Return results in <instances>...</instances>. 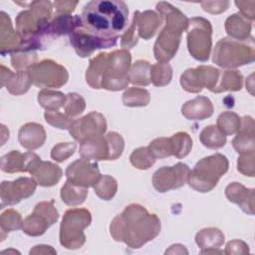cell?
Instances as JSON below:
<instances>
[{
  "label": "cell",
  "mask_w": 255,
  "mask_h": 255,
  "mask_svg": "<svg viewBox=\"0 0 255 255\" xmlns=\"http://www.w3.org/2000/svg\"><path fill=\"white\" fill-rule=\"evenodd\" d=\"M161 224L156 214L149 213L140 204H129L111 222L110 233L119 242L131 249H138L154 239Z\"/></svg>",
  "instance_id": "obj_1"
},
{
  "label": "cell",
  "mask_w": 255,
  "mask_h": 255,
  "mask_svg": "<svg viewBox=\"0 0 255 255\" xmlns=\"http://www.w3.org/2000/svg\"><path fill=\"white\" fill-rule=\"evenodd\" d=\"M84 29L103 39H118L125 32L128 21V9L124 1L93 0L81 14Z\"/></svg>",
  "instance_id": "obj_2"
},
{
  "label": "cell",
  "mask_w": 255,
  "mask_h": 255,
  "mask_svg": "<svg viewBox=\"0 0 255 255\" xmlns=\"http://www.w3.org/2000/svg\"><path fill=\"white\" fill-rule=\"evenodd\" d=\"M130 64L131 55L128 50L120 49L111 53H100L90 60L86 71V82L97 90H124L129 83Z\"/></svg>",
  "instance_id": "obj_3"
},
{
  "label": "cell",
  "mask_w": 255,
  "mask_h": 255,
  "mask_svg": "<svg viewBox=\"0 0 255 255\" xmlns=\"http://www.w3.org/2000/svg\"><path fill=\"white\" fill-rule=\"evenodd\" d=\"M156 10L165 21V25L154 43L153 54L158 63H168L178 50L181 34L187 28L188 19L167 2L157 3Z\"/></svg>",
  "instance_id": "obj_4"
},
{
  "label": "cell",
  "mask_w": 255,
  "mask_h": 255,
  "mask_svg": "<svg viewBox=\"0 0 255 255\" xmlns=\"http://www.w3.org/2000/svg\"><path fill=\"white\" fill-rule=\"evenodd\" d=\"M255 60V45L253 37L247 40H236L230 37L217 42L212 54V62L225 69H234L248 65Z\"/></svg>",
  "instance_id": "obj_5"
},
{
  "label": "cell",
  "mask_w": 255,
  "mask_h": 255,
  "mask_svg": "<svg viewBox=\"0 0 255 255\" xmlns=\"http://www.w3.org/2000/svg\"><path fill=\"white\" fill-rule=\"evenodd\" d=\"M229 167L228 159L221 153H215L200 159L189 171L187 183L198 192L212 190Z\"/></svg>",
  "instance_id": "obj_6"
},
{
  "label": "cell",
  "mask_w": 255,
  "mask_h": 255,
  "mask_svg": "<svg viewBox=\"0 0 255 255\" xmlns=\"http://www.w3.org/2000/svg\"><path fill=\"white\" fill-rule=\"evenodd\" d=\"M92 215L86 208H72L65 212L60 225V243L67 249H79L86 242L84 230L91 224Z\"/></svg>",
  "instance_id": "obj_7"
},
{
  "label": "cell",
  "mask_w": 255,
  "mask_h": 255,
  "mask_svg": "<svg viewBox=\"0 0 255 255\" xmlns=\"http://www.w3.org/2000/svg\"><path fill=\"white\" fill-rule=\"evenodd\" d=\"M212 26L202 17L188 19L186 28L187 49L189 54L197 61L205 62L209 59L212 48Z\"/></svg>",
  "instance_id": "obj_8"
},
{
  "label": "cell",
  "mask_w": 255,
  "mask_h": 255,
  "mask_svg": "<svg viewBox=\"0 0 255 255\" xmlns=\"http://www.w3.org/2000/svg\"><path fill=\"white\" fill-rule=\"evenodd\" d=\"M27 72L32 79V83L42 89L61 88L69 80L67 69L50 59L35 63Z\"/></svg>",
  "instance_id": "obj_9"
},
{
  "label": "cell",
  "mask_w": 255,
  "mask_h": 255,
  "mask_svg": "<svg viewBox=\"0 0 255 255\" xmlns=\"http://www.w3.org/2000/svg\"><path fill=\"white\" fill-rule=\"evenodd\" d=\"M54 199L39 202L33 212L23 220L22 230L29 236H41L57 222L59 212L54 205Z\"/></svg>",
  "instance_id": "obj_10"
},
{
  "label": "cell",
  "mask_w": 255,
  "mask_h": 255,
  "mask_svg": "<svg viewBox=\"0 0 255 255\" xmlns=\"http://www.w3.org/2000/svg\"><path fill=\"white\" fill-rule=\"evenodd\" d=\"M220 71L212 66H198L193 69H187L180 76V85L186 92L199 93L203 88L210 92L216 86Z\"/></svg>",
  "instance_id": "obj_11"
},
{
  "label": "cell",
  "mask_w": 255,
  "mask_h": 255,
  "mask_svg": "<svg viewBox=\"0 0 255 255\" xmlns=\"http://www.w3.org/2000/svg\"><path fill=\"white\" fill-rule=\"evenodd\" d=\"M189 167L183 162L158 168L152 176V185L158 192L177 189L187 182Z\"/></svg>",
  "instance_id": "obj_12"
},
{
  "label": "cell",
  "mask_w": 255,
  "mask_h": 255,
  "mask_svg": "<svg viewBox=\"0 0 255 255\" xmlns=\"http://www.w3.org/2000/svg\"><path fill=\"white\" fill-rule=\"evenodd\" d=\"M107 130V121L99 112H91L83 118L74 120L69 131L71 136L82 142L86 139L104 135Z\"/></svg>",
  "instance_id": "obj_13"
},
{
  "label": "cell",
  "mask_w": 255,
  "mask_h": 255,
  "mask_svg": "<svg viewBox=\"0 0 255 255\" xmlns=\"http://www.w3.org/2000/svg\"><path fill=\"white\" fill-rule=\"evenodd\" d=\"M117 42L118 39H103L97 37L84 29L83 26L75 29L70 34V43L78 56L82 58L91 56L96 50L114 47Z\"/></svg>",
  "instance_id": "obj_14"
},
{
  "label": "cell",
  "mask_w": 255,
  "mask_h": 255,
  "mask_svg": "<svg viewBox=\"0 0 255 255\" xmlns=\"http://www.w3.org/2000/svg\"><path fill=\"white\" fill-rule=\"evenodd\" d=\"M37 182L31 177H19L13 181H2L0 185V208L15 205L34 194Z\"/></svg>",
  "instance_id": "obj_15"
},
{
  "label": "cell",
  "mask_w": 255,
  "mask_h": 255,
  "mask_svg": "<svg viewBox=\"0 0 255 255\" xmlns=\"http://www.w3.org/2000/svg\"><path fill=\"white\" fill-rule=\"evenodd\" d=\"M101 175L97 161L86 158L75 160L66 169L67 180L87 188L94 187Z\"/></svg>",
  "instance_id": "obj_16"
},
{
  "label": "cell",
  "mask_w": 255,
  "mask_h": 255,
  "mask_svg": "<svg viewBox=\"0 0 255 255\" xmlns=\"http://www.w3.org/2000/svg\"><path fill=\"white\" fill-rule=\"evenodd\" d=\"M0 50L1 54L29 51L26 39L12 27L11 19L5 12L0 13Z\"/></svg>",
  "instance_id": "obj_17"
},
{
  "label": "cell",
  "mask_w": 255,
  "mask_h": 255,
  "mask_svg": "<svg viewBox=\"0 0 255 255\" xmlns=\"http://www.w3.org/2000/svg\"><path fill=\"white\" fill-rule=\"evenodd\" d=\"M41 158L32 151L25 153L19 150H11L1 157V169L7 173L30 172L34 164Z\"/></svg>",
  "instance_id": "obj_18"
},
{
  "label": "cell",
  "mask_w": 255,
  "mask_h": 255,
  "mask_svg": "<svg viewBox=\"0 0 255 255\" xmlns=\"http://www.w3.org/2000/svg\"><path fill=\"white\" fill-rule=\"evenodd\" d=\"M1 87H6L7 91L14 96H21L28 92L32 83V79L27 71H17L13 73L11 70L1 65Z\"/></svg>",
  "instance_id": "obj_19"
},
{
  "label": "cell",
  "mask_w": 255,
  "mask_h": 255,
  "mask_svg": "<svg viewBox=\"0 0 255 255\" xmlns=\"http://www.w3.org/2000/svg\"><path fill=\"white\" fill-rule=\"evenodd\" d=\"M255 124L250 116L241 118V124L237 135L232 139V145L240 153H250L255 151Z\"/></svg>",
  "instance_id": "obj_20"
},
{
  "label": "cell",
  "mask_w": 255,
  "mask_h": 255,
  "mask_svg": "<svg viewBox=\"0 0 255 255\" xmlns=\"http://www.w3.org/2000/svg\"><path fill=\"white\" fill-rule=\"evenodd\" d=\"M29 173L37 184L44 187L56 185L63 175V171L59 165L51 161H43L42 159L34 164Z\"/></svg>",
  "instance_id": "obj_21"
},
{
  "label": "cell",
  "mask_w": 255,
  "mask_h": 255,
  "mask_svg": "<svg viewBox=\"0 0 255 255\" xmlns=\"http://www.w3.org/2000/svg\"><path fill=\"white\" fill-rule=\"evenodd\" d=\"M79 153L89 160H110V144L106 135L92 137L80 142Z\"/></svg>",
  "instance_id": "obj_22"
},
{
  "label": "cell",
  "mask_w": 255,
  "mask_h": 255,
  "mask_svg": "<svg viewBox=\"0 0 255 255\" xmlns=\"http://www.w3.org/2000/svg\"><path fill=\"white\" fill-rule=\"evenodd\" d=\"M225 196L230 202L239 205L245 213L254 214L255 196L253 188H247L239 182H232L226 186Z\"/></svg>",
  "instance_id": "obj_23"
},
{
  "label": "cell",
  "mask_w": 255,
  "mask_h": 255,
  "mask_svg": "<svg viewBox=\"0 0 255 255\" xmlns=\"http://www.w3.org/2000/svg\"><path fill=\"white\" fill-rule=\"evenodd\" d=\"M47 134L44 127L37 123H27L23 125L18 131V140L22 147L28 150H34L41 147Z\"/></svg>",
  "instance_id": "obj_24"
},
{
  "label": "cell",
  "mask_w": 255,
  "mask_h": 255,
  "mask_svg": "<svg viewBox=\"0 0 255 255\" xmlns=\"http://www.w3.org/2000/svg\"><path fill=\"white\" fill-rule=\"evenodd\" d=\"M214 109L211 101L207 97L197 96L187 101L181 107V114L190 121H203L213 115Z\"/></svg>",
  "instance_id": "obj_25"
},
{
  "label": "cell",
  "mask_w": 255,
  "mask_h": 255,
  "mask_svg": "<svg viewBox=\"0 0 255 255\" xmlns=\"http://www.w3.org/2000/svg\"><path fill=\"white\" fill-rule=\"evenodd\" d=\"M133 14L136 19L138 36L143 40L152 38L163 24V18L152 10H146L143 12L135 11Z\"/></svg>",
  "instance_id": "obj_26"
},
{
  "label": "cell",
  "mask_w": 255,
  "mask_h": 255,
  "mask_svg": "<svg viewBox=\"0 0 255 255\" xmlns=\"http://www.w3.org/2000/svg\"><path fill=\"white\" fill-rule=\"evenodd\" d=\"M83 26L81 16L71 14H58L49 24V36L58 37L71 34L75 29Z\"/></svg>",
  "instance_id": "obj_27"
},
{
  "label": "cell",
  "mask_w": 255,
  "mask_h": 255,
  "mask_svg": "<svg viewBox=\"0 0 255 255\" xmlns=\"http://www.w3.org/2000/svg\"><path fill=\"white\" fill-rule=\"evenodd\" d=\"M252 21L240 13L229 16L225 21V31L230 38L236 40H247L250 37Z\"/></svg>",
  "instance_id": "obj_28"
},
{
  "label": "cell",
  "mask_w": 255,
  "mask_h": 255,
  "mask_svg": "<svg viewBox=\"0 0 255 255\" xmlns=\"http://www.w3.org/2000/svg\"><path fill=\"white\" fill-rule=\"evenodd\" d=\"M243 86V76L237 70H226L220 71L219 79L211 91L212 93H222L226 91L236 92L240 91Z\"/></svg>",
  "instance_id": "obj_29"
},
{
  "label": "cell",
  "mask_w": 255,
  "mask_h": 255,
  "mask_svg": "<svg viewBox=\"0 0 255 255\" xmlns=\"http://www.w3.org/2000/svg\"><path fill=\"white\" fill-rule=\"evenodd\" d=\"M225 236L223 232L215 227L204 228L195 235V242L201 250L220 248L223 245Z\"/></svg>",
  "instance_id": "obj_30"
},
{
  "label": "cell",
  "mask_w": 255,
  "mask_h": 255,
  "mask_svg": "<svg viewBox=\"0 0 255 255\" xmlns=\"http://www.w3.org/2000/svg\"><path fill=\"white\" fill-rule=\"evenodd\" d=\"M88 196V188L75 184L69 180L61 188V198L64 203L70 206L82 204Z\"/></svg>",
  "instance_id": "obj_31"
},
{
  "label": "cell",
  "mask_w": 255,
  "mask_h": 255,
  "mask_svg": "<svg viewBox=\"0 0 255 255\" xmlns=\"http://www.w3.org/2000/svg\"><path fill=\"white\" fill-rule=\"evenodd\" d=\"M150 64L144 60H138L130 66L128 72L129 83L136 86H148L150 82Z\"/></svg>",
  "instance_id": "obj_32"
},
{
  "label": "cell",
  "mask_w": 255,
  "mask_h": 255,
  "mask_svg": "<svg viewBox=\"0 0 255 255\" xmlns=\"http://www.w3.org/2000/svg\"><path fill=\"white\" fill-rule=\"evenodd\" d=\"M199 139L205 147L210 149H218L226 143V135H224L218 128L213 125L207 126L201 130Z\"/></svg>",
  "instance_id": "obj_33"
},
{
  "label": "cell",
  "mask_w": 255,
  "mask_h": 255,
  "mask_svg": "<svg viewBox=\"0 0 255 255\" xmlns=\"http://www.w3.org/2000/svg\"><path fill=\"white\" fill-rule=\"evenodd\" d=\"M66 95L59 91L43 89L38 93V102L46 111H56L64 107Z\"/></svg>",
  "instance_id": "obj_34"
},
{
  "label": "cell",
  "mask_w": 255,
  "mask_h": 255,
  "mask_svg": "<svg viewBox=\"0 0 255 255\" xmlns=\"http://www.w3.org/2000/svg\"><path fill=\"white\" fill-rule=\"evenodd\" d=\"M171 154L177 158L185 157L192 148V139L187 132L179 131L169 137Z\"/></svg>",
  "instance_id": "obj_35"
},
{
  "label": "cell",
  "mask_w": 255,
  "mask_h": 255,
  "mask_svg": "<svg viewBox=\"0 0 255 255\" xmlns=\"http://www.w3.org/2000/svg\"><path fill=\"white\" fill-rule=\"evenodd\" d=\"M122 100L126 107H145L149 104L150 95L145 89L131 87L125 91Z\"/></svg>",
  "instance_id": "obj_36"
},
{
  "label": "cell",
  "mask_w": 255,
  "mask_h": 255,
  "mask_svg": "<svg viewBox=\"0 0 255 255\" xmlns=\"http://www.w3.org/2000/svg\"><path fill=\"white\" fill-rule=\"evenodd\" d=\"M241 118L233 112H223L217 118L216 127L224 135L236 133L240 128Z\"/></svg>",
  "instance_id": "obj_37"
},
{
  "label": "cell",
  "mask_w": 255,
  "mask_h": 255,
  "mask_svg": "<svg viewBox=\"0 0 255 255\" xmlns=\"http://www.w3.org/2000/svg\"><path fill=\"white\" fill-rule=\"evenodd\" d=\"M95 193L103 200H111L118 191L117 180L108 174L101 175L100 179L94 186Z\"/></svg>",
  "instance_id": "obj_38"
},
{
  "label": "cell",
  "mask_w": 255,
  "mask_h": 255,
  "mask_svg": "<svg viewBox=\"0 0 255 255\" xmlns=\"http://www.w3.org/2000/svg\"><path fill=\"white\" fill-rule=\"evenodd\" d=\"M172 79V69L168 63H156L150 66V82L155 87H164Z\"/></svg>",
  "instance_id": "obj_39"
},
{
  "label": "cell",
  "mask_w": 255,
  "mask_h": 255,
  "mask_svg": "<svg viewBox=\"0 0 255 255\" xmlns=\"http://www.w3.org/2000/svg\"><path fill=\"white\" fill-rule=\"evenodd\" d=\"M23 226V219L21 214L13 209L9 208L2 212L0 216V227L2 234L21 229Z\"/></svg>",
  "instance_id": "obj_40"
},
{
  "label": "cell",
  "mask_w": 255,
  "mask_h": 255,
  "mask_svg": "<svg viewBox=\"0 0 255 255\" xmlns=\"http://www.w3.org/2000/svg\"><path fill=\"white\" fill-rule=\"evenodd\" d=\"M155 159L156 158L151 154L149 149L144 146L134 149L129 156L130 163L138 169H148L153 165Z\"/></svg>",
  "instance_id": "obj_41"
},
{
  "label": "cell",
  "mask_w": 255,
  "mask_h": 255,
  "mask_svg": "<svg viewBox=\"0 0 255 255\" xmlns=\"http://www.w3.org/2000/svg\"><path fill=\"white\" fill-rule=\"evenodd\" d=\"M37 63V54L34 51H18L11 54V64L17 71H28Z\"/></svg>",
  "instance_id": "obj_42"
},
{
  "label": "cell",
  "mask_w": 255,
  "mask_h": 255,
  "mask_svg": "<svg viewBox=\"0 0 255 255\" xmlns=\"http://www.w3.org/2000/svg\"><path fill=\"white\" fill-rule=\"evenodd\" d=\"M64 111L71 118L80 116L86 109V102L84 98L77 93H69L66 95L64 104Z\"/></svg>",
  "instance_id": "obj_43"
},
{
  "label": "cell",
  "mask_w": 255,
  "mask_h": 255,
  "mask_svg": "<svg viewBox=\"0 0 255 255\" xmlns=\"http://www.w3.org/2000/svg\"><path fill=\"white\" fill-rule=\"evenodd\" d=\"M44 117L49 125L60 129H69L74 122L73 118L69 117L67 114L59 112V110L46 111Z\"/></svg>",
  "instance_id": "obj_44"
},
{
  "label": "cell",
  "mask_w": 255,
  "mask_h": 255,
  "mask_svg": "<svg viewBox=\"0 0 255 255\" xmlns=\"http://www.w3.org/2000/svg\"><path fill=\"white\" fill-rule=\"evenodd\" d=\"M147 148L155 158H164L172 155L169 137L154 138L150 141Z\"/></svg>",
  "instance_id": "obj_45"
},
{
  "label": "cell",
  "mask_w": 255,
  "mask_h": 255,
  "mask_svg": "<svg viewBox=\"0 0 255 255\" xmlns=\"http://www.w3.org/2000/svg\"><path fill=\"white\" fill-rule=\"evenodd\" d=\"M77 148L75 142H60L56 144L51 150V157L57 162H63L74 154Z\"/></svg>",
  "instance_id": "obj_46"
},
{
  "label": "cell",
  "mask_w": 255,
  "mask_h": 255,
  "mask_svg": "<svg viewBox=\"0 0 255 255\" xmlns=\"http://www.w3.org/2000/svg\"><path fill=\"white\" fill-rule=\"evenodd\" d=\"M106 137L110 144V160H115L122 155L125 147V140L123 136L116 131L108 132Z\"/></svg>",
  "instance_id": "obj_47"
},
{
  "label": "cell",
  "mask_w": 255,
  "mask_h": 255,
  "mask_svg": "<svg viewBox=\"0 0 255 255\" xmlns=\"http://www.w3.org/2000/svg\"><path fill=\"white\" fill-rule=\"evenodd\" d=\"M138 33H137V27H136V19L133 14L132 20L130 23V26L125 31V33L122 36L121 39V46L123 49L128 50L135 46L138 41Z\"/></svg>",
  "instance_id": "obj_48"
},
{
  "label": "cell",
  "mask_w": 255,
  "mask_h": 255,
  "mask_svg": "<svg viewBox=\"0 0 255 255\" xmlns=\"http://www.w3.org/2000/svg\"><path fill=\"white\" fill-rule=\"evenodd\" d=\"M237 169L246 176L253 177L255 175V153H243L238 157Z\"/></svg>",
  "instance_id": "obj_49"
},
{
  "label": "cell",
  "mask_w": 255,
  "mask_h": 255,
  "mask_svg": "<svg viewBox=\"0 0 255 255\" xmlns=\"http://www.w3.org/2000/svg\"><path fill=\"white\" fill-rule=\"evenodd\" d=\"M225 254L228 255H244V254H248L249 253V246L247 245V243H245L242 240H231L229 242H227L226 246H225V250L224 252Z\"/></svg>",
  "instance_id": "obj_50"
},
{
  "label": "cell",
  "mask_w": 255,
  "mask_h": 255,
  "mask_svg": "<svg viewBox=\"0 0 255 255\" xmlns=\"http://www.w3.org/2000/svg\"><path fill=\"white\" fill-rule=\"evenodd\" d=\"M203 10L210 14H220L226 11L230 5L229 1H205L200 3Z\"/></svg>",
  "instance_id": "obj_51"
},
{
  "label": "cell",
  "mask_w": 255,
  "mask_h": 255,
  "mask_svg": "<svg viewBox=\"0 0 255 255\" xmlns=\"http://www.w3.org/2000/svg\"><path fill=\"white\" fill-rule=\"evenodd\" d=\"M235 5L240 10V14H242L244 17L251 21L254 19L255 1H235Z\"/></svg>",
  "instance_id": "obj_52"
},
{
  "label": "cell",
  "mask_w": 255,
  "mask_h": 255,
  "mask_svg": "<svg viewBox=\"0 0 255 255\" xmlns=\"http://www.w3.org/2000/svg\"><path fill=\"white\" fill-rule=\"evenodd\" d=\"M78 5V1H55L53 2V6L55 7L58 14H71L76 6Z\"/></svg>",
  "instance_id": "obj_53"
},
{
  "label": "cell",
  "mask_w": 255,
  "mask_h": 255,
  "mask_svg": "<svg viewBox=\"0 0 255 255\" xmlns=\"http://www.w3.org/2000/svg\"><path fill=\"white\" fill-rule=\"evenodd\" d=\"M29 253L31 255L32 254H56L57 251L52 246L41 244V245L35 246L33 249L30 250Z\"/></svg>",
  "instance_id": "obj_54"
},
{
  "label": "cell",
  "mask_w": 255,
  "mask_h": 255,
  "mask_svg": "<svg viewBox=\"0 0 255 255\" xmlns=\"http://www.w3.org/2000/svg\"><path fill=\"white\" fill-rule=\"evenodd\" d=\"M165 254H188V251L186 250L185 246L181 244H174V245H171L165 251Z\"/></svg>",
  "instance_id": "obj_55"
},
{
  "label": "cell",
  "mask_w": 255,
  "mask_h": 255,
  "mask_svg": "<svg viewBox=\"0 0 255 255\" xmlns=\"http://www.w3.org/2000/svg\"><path fill=\"white\" fill-rule=\"evenodd\" d=\"M223 253L222 250H220L219 248H212V249H205V250H201L200 254H221Z\"/></svg>",
  "instance_id": "obj_56"
},
{
  "label": "cell",
  "mask_w": 255,
  "mask_h": 255,
  "mask_svg": "<svg viewBox=\"0 0 255 255\" xmlns=\"http://www.w3.org/2000/svg\"><path fill=\"white\" fill-rule=\"evenodd\" d=\"M253 76H254V75L251 74V75L249 76L248 80L246 81V89L249 90V92H250L251 95H253V91H252V89H253Z\"/></svg>",
  "instance_id": "obj_57"
},
{
  "label": "cell",
  "mask_w": 255,
  "mask_h": 255,
  "mask_svg": "<svg viewBox=\"0 0 255 255\" xmlns=\"http://www.w3.org/2000/svg\"><path fill=\"white\" fill-rule=\"evenodd\" d=\"M5 253H18V254H20L18 251L13 250V249H9V250H4V251H2V254H5Z\"/></svg>",
  "instance_id": "obj_58"
}]
</instances>
